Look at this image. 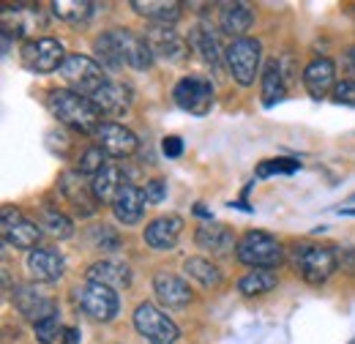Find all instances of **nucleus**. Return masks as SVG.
I'll return each instance as SVG.
<instances>
[{"label":"nucleus","instance_id":"1","mask_svg":"<svg viewBox=\"0 0 355 344\" xmlns=\"http://www.w3.org/2000/svg\"><path fill=\"white\" fill-rule=\"evenodd\" d=\"M49 107L60 123H66L69 129L80 131V134L101 129V110L90 98L74 93V90H52Z\"/></svg>","mask_w":355,"mask_h":344},{"label":"nucleus","instance_id":"2","mask_svg":"<svg viewBox=\"0 0 355 344\" xmlns=\"http://www.w3.org/2000/svg\"><path fill=\"white\" fill-rule=\"evenodd\" d=\"M60 74H63V80L69 83V85L74 87V93H80V96H85V98H93L101 87L107 85L110 80L104 77V71H101V66L88 58V55H66V63L60 66Z\"/></svg>","mask_w":355,"mask_h":344},{"label":"nucleus","instance_id":"3","mask_svg":"<svg viewBox=\"0 0 355 344\" xmlns=\"http://www.w3.org/2000/svg\"><path fill=\"white\" fill-rule=\"evenodd\" d=\"M293 265L309 284H322L336 270V255L325 246L314 243H298L293 249Z\"/></svg>","mask_w":355,"mask_h":344},{"label":"nucleus","instance_id":"4","mask_svg":"<svg viewBox=\"0 0 355 344\" xmlns=\"http://www.w3.org/2000/svg\"><path fill=\"white\" fill-rule=\"evenodd\" d=\"M238 259L243 265H252V268H273L282 262V246L273 235L260 232V230H252L246 232L241 241H238V249H235Z\"/></svg>","mask_w":355,"mask_h":344},{"label":"nucleus","instance_id":"5","mask_svg":"<svg viewBox=\"0 0 355 344\" xmlns=\"http://www.w3.org/2000/svg\"><path fill=\"white\" fill-rule=\"evenodd\" d=\"M260 55H263V46L257 39H235V42L227 46V66H230V74L235 77L238 85H252L254 77H257V69H260Z\"/></svg>","mask_w":355,"mask_h":344},{"label":"nucleus","instance_id":"6","mask_svg":"<svg viewBox=\"0 0 355 344\" xmlns=\"http://www.w3.org/2000/svg\"><path fill=\"white\" fill-rule=\"evenodd\" d=\"M134 328L150 344H175L178 325L153 303H139L134 311Z\"/></svg>","mask_w":355,"mask_h":344},{"label":"nucleus","instance_id":"7","mask_svg":"<svg viewBox=\"0 0 355 344\" xmlns=\"http://www.w3.org/2000/svg\"><path fill=\"white\" fill-rule=\"evenodd\" d=\"M175 104L191 115H208L214 107V85L202 74H189L175 85Z\"/></svg>","mask_w":355,"mask_h":344},{"label":"nucleus","instance_id":"8","mask_svg":"<svg viewBox=\"0 0 355 344\" xmlns=\"http://www.w3.org/2000/svg\"><path fill=\"white\" fill-rule=\"evenodd\" d=\"M74 295H77L80 309H83L88 317L98 320V322H110V320L118 314V309H121L118 293H115L112 287H104V284L88 282L85 287H77Z\"/></svg>","mask_w":355,"mask_h":344},{"label":"nucleus","instance_id":"9","mask_svg":"<svg viewBox=\"0 0 355 344\" xmlns=\"http://www.w3.org/2000/svg\"><path fill=\"white\" fill-rule=\"evenodd\" d=\"M22 60H25V66H28L31 71H36V74H49V71H55L58 66L66 63L60 42H58V39H49V36L33 39V42L25 44Z\"/></svg>","mask_w":355,"mask_h":344},{"label":"nucleus","instance_id":"10","mask_svg":"<svg viewBox=\"0 0 355 344\" xmlns=\"http://www.w3.org/2000/svg\"><path fill=\"white\" fill-rule=\"evenodd\" d=\"M3 238L17 249H33L42 238V227L28 221L17 208H3Z\"/></svg>","mask_w":355,"mask_h":344},{"label":"nucleus","instance_id":"11","mask_svg":"<svg viewBox=\"0 0 355 344\" xmlns=\"http://www.w3.org/2000/svg\"><path fill=\"white\" fill-rule=\"evenodd\" d=\"M14 303H17V309H19L28 320H33V322H42L46 317L58 314V303L52 301V298H46L44 293H39V290L31 287V284H22V287L14 290Z\"/></svg>","mask_w":355,"mask_h":344},{"label":"nucleus","instance_id":"12","mask_svg":"<svg viewBox=\"0 0 355 344\" xmlns=\"http://www.w3.org/2000/svg\"><path fill=\"white\" fill-rule=\"evenodd\" d=\"M98 148L110 156H132L137 150V137L121 123H101V129L96 131Z\"/></svg>","mask_w":355,"mask_h":344},{"label":"nucleus","instance_id":"13","mask_svg":"<svg viewBox=\"0 0 355 344\" xmlns=\"http://www.w3.org/2000/svg\"><path fill=\"white\" fill-rule=\"evenodd\" d=\"M88 282L112 287V290H123L132 284V270L121 259H98L88 268Z\"/></svg>","mask_w":355,"mask_h":344},{"label":"nucleus","instance_id":"14","mask_svg":"<svg viewBox=\"0 0 355 344\" xmlns=\"http://www.w3.org/2000/svg\"><path fill=\"white\" fill-rule=\"evenodd\" d=\"M183 218L180 216H159L145 227V243L150 249H173L180 238Z\"/></svg>","mask_w":355,"mask_h":344},{"label":"nucleus","instance_id":"15","mask_svg":"<svg viewBox=\"0 0 355 344\" xmlns=\"http://www.w3.org/2000/svg\"><path fill=\"white\" fill-rule=\"evenodd\" d=\"M28 268H31L33 279H39L44 284H55L66 273V259L55 249H36L28 257Z\"/></svg>","mask_w":355,"mask_h":344},{"label":"nucleus","instance_id":"16","mask_svg":"<svg viewBox=\"0 0 355 344\" xmlns=\"http://www.w3.org/2000/svg\"><path fill=\"white\" fill-rule=\"evenodd\" d=\"M42 25V14L36 6H6L3 8V33L11 36H28Z\"/></svg>","mask_w":355,"mask_h":344},{"label":"nucleus","instance_id":"17","mask_svg":"<svg viewBox=\"0 0 355 344\" xmlns=\"http://www.w3.org/2000/svg\"><path fill=\"white\" fill-rule=\"evenodd\" d=\"M145 39H148V44H150V49H153L156 58L180 60V58L186 55V44H183V39L178 36L173 28H167V25H153V28L145 33Z\"/></svg>","mask_w":355,"mask_h":344},{"label":"nucleus","instance_id":"18","mask_svg":"<svg viewBox=\"0 0 355 344\" xmlns=\"http://www.w3.org/2000/svg\"><path fill=\"white\" fill-rule=\"evenodd\" d=\"M334 77H336L334 63L328 58H317V60H311L309 66H306V71H304V85H306L311 98H325L328 90L336 87Z\"/></svg>","mask_w":355,"mask_h":344},{"label":"nucleus","instance_id":"19","mask_svg":"<svg viewBox=\"0 0 355 344\" xmlns=\"http://www.w3.org/2000/svg\"><path fill=\"white\" fill-rule=\"evenodd\" d=\"M287 60L284 58H273L268 60L266 71H263V104L273 107L276 101H282L287 96Z\"/></svg>","mask_w":355,"mask_h":344},{"label":"nucleus","instance_id":"20","mask_svg":"<svg viewBox=\"0 0 355 344\" xmlns=\"http://www.w3.org/2000/svg\"><path fill=\"white\" fill-rule=\"evenodd\" d=\"M197 246L202 249V252H211V255H230L232 249H238L235 246V235H232V230L230 227H224V224H205V227H200L197 230Z\"/></svg>","mask_w":355,"mask_h":344},{"label":"nucleus","instance_id":"21","mask_svg":"<svg viewBox=\"0 0 355 344\" xmlns=\"http://www.w3.org/2000/svg\"><path fill=\"white\" fill-rule=\"evenodd\" d=\"M145 203H148V200H145V191L132 186V183H126V186L118 191V197L112 200V214H115L118 221H123V224H134V221L142 218Z\"/></svg>","mask_w":355,"mask_h":344},{"label":"nucleus","instance_id":"22","mask_svg":"<svg viewBox=\"0 0 355 344\" xmlns=\"http://www.w3.org/2000/svg\"><path fill=\"white\" fill-rule=\"evenodd\" d=\"M118 36H121V46H123V58H126V66H132L137 71H145V69H150V63H153V49H150V44L145 36H137L132 31H118Z\"/></svg>","mask_w":355,"mask_h":344},{"label":"nucleus","instance_id":"23","mask_svg":"<svg viewBox=\"0 0 355 344\" xmlns=\"http://www.w3.org/2000/svg\"><path fill=\"white\" fill-rule=\"evenodd\" d=\"M132 8L139 17L167 28H173L180 19V3H173V0H134Z\"/></svg>","mask_w":355,"mask_h":344},{"label":"nucleus","instance_id":"24","mask_svg":"<svg viewBox=\"0 0 355 344\" xmlns=\"http://www.w3.org/2000/svg\"><path fill=\"white\" fill-rule=\"evenodd\" d=\"M153 290H156L159 301L167 303V306H186V303L191 301L189 284L180 276H175V273H156Z\"/></svg>","mask_w":355,"mask_h":344},{"label":"nucleus","instance_id":"25","mask_svg":"<svg viewBox=\"0 0 355 344\" xmlns=\"http://www.w3.org/2000/svg\"><path fill=\"white\" fill-rule=\"evenodd\" d=\"M126 183H129V180L123 178V172H121L118 164H107L104 170L93 178L90 189H93V197H96L98 203H110V205H112V200L118 197V191H121Z\"/></svg>","mask_w":355,"mask_h":344},{"label":"nucleus","instance_id":"26","mask_svg":"<svg viewBox=\"0 0 355 344\" xmlns=\"http://www.w3.org/2000/svg\"><path fill=\"white\" fill-rule=\"evenodd\" d=\"M90 101H93L101 112L121 115V112H126L129 104H132V90H129L126 85H121V83H107V85L101 87Z\"/></svg>","mask_w":355,"mask_h":344},{"label":"nucleus","instance_id":"27","mask_svg":"<svg viewBox=\"0 0 355 344\" xmlns=\"http://www.w3.org/2000/svg\"><path fill=\"white\" fill-rule=\"evenodd\" d=\"M189 42H191L197 55H202V60H205L211 69H219V66H222L219 39H216V33H214L208 25H197V28L189 33Z\"/></svg>","mask_w":355,"mask_h":344},{"label":"nucleus","instance_id":"28","mask_svg":"<svg viewBox=\"0 0 355 344\" xmlns=\"http://www.w3.org/2000/svg\"><path fill=\"white\" fill-rule=\"evenodd\" d=\"M252 22H254V14L243 3H227L222 8V17H219L222 31L230 33V36H235V39H243V33L252 28Z\"/></svg>","mask_w":355,"mask_h":344},{"label":"nucleus","instance_id":"29","mask_svg":"<svg viewBox=\"0 0 355 344\" xmlns=\"http://www.w3.org/2000/svg\"><path fill=\"white\" fill-rule=\"evenodd\" d=\"M60 189L63 194L69 197V203L74 205V211L80 216H93L96 214V197H93V189H85L83 183H77V175H63L60 178Z\"/></svg>","mask_w":355,"mask_h":344},{"label":"nucleus","instance_id":"30","mask_svg":"<svg viewBox=\"0 0 355 344\" xmlns=\"http://www.w3.org/2000/svg\"><path fill=\"white\" fill-rule=\"evenodd\" d=\"M93 49H96V55H98V60L107 66V69H123V63H126V58H123V46H121V36H118V31H107V33H101L96 44H93Z\"/></svg>","mask_w":355,"mask_h":344},{"label":"nucleus","instance_id":"31","mask_svg":"<svg viewBox=\"0 0 355 344\" xmlns=\"http://www.w3.org/2000/svg\"><path fill=\"white\" fill-rule=\"evenodd\" d=\"M276 287V273L270 268H252V273H246L241 282H238V290L243 295H266Z\"/></svg>","mask_w":355,"mask_h":344},{"label":"nucleus","instance_id":"32","mask_svg":"<svg viewBox=\"0 0 355 344\" xmlns=\"http://www.w3.org/2000/svg\"><path fill=\"white\" fill-rule=\"evenodd\" d=\"M93 8H96V3H85V0H55L52 3V14L71 25L88 22L93 17Z\"/></svg>","mask_w":355,"mask_h":344},{"label":"nucleus","instance_id":"33","mask_svg":"<svg viewBox=\"0 0 355 344\" xmlns=\"http://www.w3.org/2000/svg\"><path fill=\"white\" fill-rule=\"evenodd\" d=\"M183 270H186L191 279H197L202 287H219V284H222V270H219L211 259H202V257L186 259Z\"/></svg>","mask_w":355,"mask_h":344},{"label":"nucleus","instance_id":"34","mask_svg":"<svg viewBox=\"0 0 355 344\" xmlns=\"http://www.w3.org/2000/svg\"><path fill=\"white\" fill-rule=\"evenodd\" d=\"M42 230H46V232L55 235V238H71L74 224L60 214V211H44V214H42Z\"/></svg>","mask_w":355,"mask_h":344},{"label":"nucleus","instance_id":"35","mask_svg":"<svg viewBox=\"0 0 355 344\" xmlns=\"http://www.w3.org/2000/svg\"><path fill=\"white\" fill-rule=\"evenodd\" d=\"M63 325H60V314H52V317H46L42 322H36V336H39V342L42 344H52L58 342V339H63Z\"/></svg>","mask_w":355,"mask_h":344},{"label":"nucleus","instance_id":"36","mask_svg":"<svg viewBox=\"0 0 355 344\" xmlns=\"http://www.w3.org/2000/svg\"><path fill=\"white\" fill-rule=\"evenodd\" d=\"M107 167V162H104V150L96 145V148H88L85 153H83V159H80V164H77V172L80 175H98V172Z\"/></svg>","mask_w":355,"mask_h":344},{"label":"nucleus","instance_id":"37","mask_svg":"<svg viewBox=\"0 0 355 344\" xmlns=\"http://www.w3.org/2000/svg\"><path fill=\"white\" fill-rule=\"evenodd\" d=\"M301 170V162L295 159H270L257 167V178H270V175H290V172Z\"/></svg>","mask_w":355,"mask_h":344},{"label":"nucleus","instance_id":"38","mask_svg":"<svg viewBox=\"0 0 355 344\" xmlns=\"http://www.w3.org/2000/svg\"><path fill=\"white\" fill-rule=\"evenodd\" d=\"M93 241H96V246H101V252H115L121 246V238H118V232L112 227H96L93 230Z\"/></svg>","mask_w":355,"mask_h":344},{"label":"nucleus","instance_id":"39","mask_svg":"<svg viewBox=\"0 0 355 344\" xmlns=\"http://www.w3.org/2000/svg\"><path fill=\"white\" fill-rule=\"evenodd\" d=\"M334 101L345 104V107H355V83L353 80H342L334 87Z\"/></svg>","mask_w":355,"mask_h":344},{"label":"nucleus","instance_id":"40","mask_svg":"<svg viewBox=\"0 0 355 344\" xmlns=\"http://www.w3.org/2000/svg\"><path fill=\"white\" fill-rule=\"evenodd\" d=\"M142 191H145V200L148 203H162L167 197V183L164 180H148Z\"/></svg>","mask_w":355,"mask_h":344},{"label":"nucleus","instance_id":"41","mask_svg":"<svg viewBox=\"0 0 355 344\" xmlns=\"http://www.w3.org/2000/svg\"><path fill=\"white\" fill-rule=\"evenodd\" d=\"M162 150H164L167 159H178V156L183 153V142H180V137H164V139H162Z\"/></svg>","mask_w":355,"mask_h":344},{"label":"nucleus","instance_id":"42","mask_svg":"<svg viewBox=\"0 0 355 344\" xmlns=\"http://www.w3.org/2000/svg\"><path fill=\"white\" fill-rule=\"evenodd\" d=\"M80 342H83L80 328H66V331H63V344H80Z\"/></svg>","mask_w":355,"mask_h":344},{"label":"nucleus","instance_id":"43","mask_svg":"<svg viewBox=\"0 0 355 344\" xmlns=\"http://www.w3.org/2000/svg\"><path fill=\"white\" fill-rule=\"evenodd\" d=\"M194 214H197V216H205V218H211V211H205V205H194Z\"/></svg>","mask_w":355,"mask_h":344},{"label":"nucleus","instance_id":"44","mask_svg":"<svg viewBox=\"0 0 355 344\" xmlns=\"http://www.w3.org/2000/svg\"><path fill=\"white\" fill-rule=\"evenodd\" d=\"M339 214H347V216H355V208H353V211H339Z\"/></svg>","mask_w":355,"mask_h":344},{"label":"nucleus","instance_id":"45","mask_svg":"<svg viewBox=\"0 0 355 344\" xmlns=\"http://www.w3.org/2000/svg\"><path fill=\"white\" fill-rule=\"evenodd\" d=\"M350 60H353V66H355V46H353V52H350Z\"/></svg>","mask_w":355,"mask_h":344}]
</instances>
